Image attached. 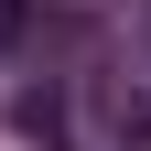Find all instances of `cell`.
I'll return each instance as SVG.
<instances>
[{
  "mask_svg": "<svg viewBox=\"0 0 151 151\" xmlns=\"http://www.w3.org/2000/svg\"><path fill=\"white\" fill-rule=\"evenodd\" d=\"M108 140H119V151H151V76L108 86Z\"/></svg>",
  "mask_w": 151,
  "mask_h": 151,
  "instance_id": "obj_1",
  "label": "cell"
},
{
  "mask_svg": "<svg viewBox=\"0 0 151 151\" xmlns=\"http://www.w3.org/2000/svg\"><path fill=\"white\" fill-rule=\"evenodd\" d=\"M11 32H22V0H0V43H11Z\"/></svg>",
  "mask_w": 151,
  "mask_h": 151,
  "instance_id": "obj_2",
  "label": "cell"
}]
</instances>
